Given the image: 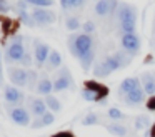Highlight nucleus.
<instances>
[{
    "mask_svg": "<svg viewBox=\"0 0 155 137\" xmlns=\"http://www.w3.org/2000/svg\"><path fill=\"white\" fill-rule=\"evenodd\" d=\"M67 47L75 59H80L82 55L95 50V39L87 33H72L67 39Z\"/></svg>",
    "mask_w": 155,
    "mask_h": 137,
    "instance_id": "f257e3e1",
    "label": "nucleus"
},
{
    "mask_svg": "<svg viewBox=\"0 0 155 137\" xmlns=\"http://www.w3.org/2000/svg\"><path fill=\"white\" fill-rule=\"evenodd\" d=\"M25 53H27V49L24 45V37L22 35H14L10 40V43L7 45L5 49V53H4V59L7 63H14V62H18L22 63Z\"/></svg>",
    "mask_w": 155,
    "mask_h": 137,
    "instance_id": "f03ea898",
    "label": "nucleus"
},
{
    "mask_svg": "<svg viewBox=\"0 0 155 137\" xmlns=\"http://www.w3.org/2000/svg\"><path fill=\"white\" fill-rule=\"evenodd\" d=\"M54 90L55 92H62V90H67L74 87V77L70 74V69L68 67H60V69L55 72L54 79Z\"/></svg>",
    "mask_w": 155,
    "mask_h": 137,
    "instance_id": "7ed1b4c3",
    "label": "nucleus"
},
{
    "mask_svg": "<svg viewBox=\"0 0 155 137\" xmlns=\"http://www.w3.org/2000/svg\"><path fill=\"white\" fill-rule=\"evenodd\" d=\"M4 100L7 102V109H14V107H22L25 100V94L20 89L14 85H5L4 87Z\"/></svg>",
    "mask_w": 155,
    "mask_h": 137,
    "instance_id": "20e7f679",
    "label": "nucleus"
},
{
    "mask_svg": "<svg viewBox=\"0 0 155 137\" xmlns=\"http://www.w3.org/2000/svg\"><path fill=\"white\" fill-rule=\"evenodd\" d=\"M137 15H138V10L135 5L132 3H120L117 9V17L118 23H137Z\"/></svg>",
    "mask_w": 155,
    "mask_h": 137,
    "instance_id": "39448f33",
    "label": "nucleus"
},
{
    "mask_svg": "<svg viewBox=\"0 0 155 137\" xmlns=\"http://www.w3.org/2000/svg\"><path fill=\"white\" fill-rule=\"evenodd\" d=\"M120 45H122V50H124L125 53H128L130 57H135L140 52L142 40L137 33H128V35L120 37Z\"/></svg>",
    "mask_w": 155,
    "mask_h": 137,
    "instance_id": "423d86ee",
    "label": "nucleus"
},
{
    "mask_svg": "<svg viewBox=\"0 0 155 137\" xmlns=\"http://www.w3.org/2000/svg\"><path fill=\"white\" fill-rule=\"evenodd\" d=\"M8 80L12 82V85L20 89V87H27L28 84V72L24 67H8L7 69Z\"/></svg>",
    "mask_w": 155,
    "mask_h": 137,
    "instance_id": "0eeeda50",
    "label": "nucleus"
},
{
    "mask_svg": "<svg viewBox=\"0 0 155 137\" xmlns=\"http://www.w3.org/2000/svg\"><path fill=\"white\" fill-rule=\"evenodd\" d=\"M50 52L52 50L48 49L47 43H44L38 39H34V59H35L38 67H44L47 63L48 57H50Z\"/></svg>",
    "mask_w": 155,
    "mask_h": 137,
    "instance_id": "6e6552de",
    "label": "nucleus"
},
{
    "mask_svg": "<svg viewBox=\"0 0 155 137\" xmlns=\"http://www.w3.org/2000/svg\"><path fill=\"white\" fill-rule=\"evenodd\" d=\"M8 115H10L12 122L17 124V125H30V112L25 107H14V109L8 110Z\"/></svg>",
    "mask_w": 155,
    "mask_h": 137,
    "instance_id": "1a4fd4ad",
    "label": "nucleus"
},
{
    "mask_svg": "<svg viewBox=\"0 0 155 137\" xmlns=\"http://www.w3.org/2000/svg\"><path fill=\"white\" fill-rule=\"evenodd\" d=\"M32 17L37 22V25H48V23H54L57 20L55 12L54 10H48V9H34Z\"/></svg>",
    "mask_w": 155,
    "mask_h": 137,
    "instance_id": "9d476101",
    "label": "nucleus"
},
{
    "mask_svg": "<svg viewBox=\"0 0 155 137\" xmlns=\"http://www.w3.org/2000/svg\"><path fill=\"white\" fill-rule=\"evenodd\" d=\"M27 107H28V112L35 117H42L44 114L48 112V107H47V104H45V100L38 99V97H28Z\"/></svg>",
    "mask_w": 155,
    "mask_h": 137,
    "instance_id": "9b49d317",
    "label": "nucleus"
},
{
    "mask_svg": "<svg viewBox=\"0 0 155 137\" xmlns=\"http://www.w3.org/2000/svg\"><path fill=\"white\" fill-rule=\"evenodd\" d=\"M145 95H147V94H145L143 87H140V89H135L134 92H130V94L120 95V99L124 100L125 104H128V105H140L145 100Z\"/></svg>",
    "mask_w": 155,
    "mask_h": 137,
    "instance_id": "f8f14e48",
    "label": "nucleus"
},
{
    "mask_svg": "<svg viewBox=\"0 0 155 137\" xmlns=\"http://www.w3.org/2000/svg\"><path fill=\"white\" fill-rule=\"evenodd\" d=\"M135 89H140V79H138V77H128V79L122 80L120 85H118V92H120V95L130 94V92H134Z\"/></svg>",
    "mask_w": 155,
    "mask_h": 137,
    "instance_id": "ddd939ff",
    "label": "nucleus"
},
{
    "mask_svg": "<svg viewBox=\"0 0 155 137\" xmlns=\"http://www.w3.org/2000/svg\"><path fill=\"white\" fill-rule=\"evenodd\" d=\"M52 92H54V82H52L50 79H48L47 74H42L40 75V80H38V85H37V94H40V95H52Z\"/></svg>",
    "mask_w": 155,
    "mask_h": 137,
    "instance_id": "4468645a",
    "label": "nucleus"
},
{
    "mask_svg": "<svg viewBox=\"0 0 155 137\" xmlns=\"http://www.w3.org/2000/svg\"><path fill=\"white\" fill-rule=\"evenodd\" d=\"M142 82H143V90L147 95L153 97L155 95V74L152 72H145L142 75Z\"/></svg>",
    "mask_w": 155,
    "mask_h": 137,
    "instance_id": "2eb2a0df",
    "label": "nucleus"
},
{
    "mask_svg": "<svg viewBox=\"0 0 155 137\" xmlns=\"http://www.w3.org/2000/svg\"><path fill=\"white\" fill-rule=\"evenodd\" d=\"M54 122H55V115H54V112L48 110V112L44 114L42 117H37V119L30 124V127L32 129H40V127H45V125H52Z\"/></svg>",
    "mask_w": 155,
    "mask_h": 137,
    "instance_id": "dca6fc26",
    "label": "nucleus"
},
{
    "mask_svg": "<svg viewBox=\"0 0 155 137\" xmlns=\"http://www.w3.org/2000/svg\"><path fill=\"white\" fill-rule=\"evenodd\" d=\"M85 89H88V90H92V92H95L98 95V99H107V95H108V89L105 85H102V84H97V82H85ZM98 100V102H100Z\"/></svg>",
    "mask_w": 155,
    "mask_h": 137,
    "instance_id": "f3484780",
    "label": "nucleus"
},
{
    "mask_svg": "<svg viewBox=\"0 0 155 137\" xmlns=\"http://www.w3.org/2000/svg\"><path fill=\"white\" fill-rule=\"evenodd\" d=\"M110 74H112V69L108 67V63L105 62V59L94 65V75L98 77V79H105V77H108Z\"/></svg>",
    "mask_w": 155,
    "mask_h": 137,
    "instance_id": "a211bd4d",
    "label": "nucleus"
},
{
    "mask_svg": "<svg viewBox=\"0 0 155 137\" xmlns=\"http://www.w3.org/2000/svg\"><path fill=\"white\" fill-rule=\"evenodd\" d=\"M62 67V55L58 50H52L50 57L47 60V69L48 70H55V69H60Z\"/></svg>",
    "mask_w": 155,
    "mask_h": 137,
    "instance_id": "6ab92c4d",
    "label": "nucleus"
},
{
    "mask_svg": "<svg viewBox=\"0 0 155 137\" xmlns=\"http://www.w3.org/2000/svg\"><path fill=\"white\" fill-rule=\"evenodd\" d=\"M110 7H112L110 0H98V2L95 3V13H97L98 17L110 15Z\"/></svg>",
    "mask_w": 155,
    "mask_h": 137,
    "instance_id": "aec40b11",
    "label": "nucleus"
},
{
    "mask_svg": "<svg viewBox=\"0 0 155 137\" xmlns=\"http://www.w3.org/2000/svg\"><path fill=\"white\" fill-rule=\"evenodd\" d=\"M112 55H114L115 62L118 63V67H120V69H125V67H128V65H130V62H132V57L128 55V53H125L124 50H118V52L112 53Z\"/></svg>",
    "mask_w": 155,
    "mask_h": 137,
    "instance_id": "412c9836",
    "label": "nucleus"
},
{
    "mask_svg": "<svg viewBox=\"0 0 155 137\" xmlns=\"http://www.w3.org/2000/svg\"><path fill=\"white\" fill-rule=\"evenodd\" d=\"M107 130L110 134H114V135H117V137H125L128 134V129L125 125H120V124H108Z\"/></svg>",
    "mask_w": 155,
    "mask_h": 137,
    "instance_id": "4be33fe9",
    "label": "nucleus"
},
{
    "mask_svg": "<svg viewBox=\"0 0 155 137\" xmlns=\"http://www.w3.org/2000/svg\"><path fill=\"white\" fill-rule=\"evenodd\" d=\"M94 60H95V50H94V52L85 53V55H82L80 59H78V62H80L82 69H84L85 72H87V70L90 69L92 65H94Z\"/></svg>",
    "mask_w": 155,
    "mask_h": 137,
    "instance_id": "5701e85b",
    "label": "nucleus"
},
{
    "mask_svg": "<svg viewBox=\"0 0 155 137\" xmlns=\"http://www.w3.org/2000/svg\"><path fill=\"white\" fill-rule=\"evenodd\" d=\"M28 72V84H27V89L28 90H37V85H38V80H40V77H38V72L34 69H27Z\"/></svg>",
    "mask_w": 155,
    "mask_h": 137,
    "instance_id": "b1692460",
    "label": "nucleus"
},
{
    "mask_svg": "<svg viewBox=\"0 0 155 137\" xmlns=\"http://www.w3.org/2000/svg\"><path fill=\"white\" fill-rule=\"evenodd\" d=\"M45 104H47V107H48L50 112H60V110H62L60 100H58L57 97H54V95H47V97H45Z\"/></svg>",
    "mask_w": 155,
    "mask_h": 137,
    "instance_id": "393cba45",
    "label": "nucleus"
},
{
    "mask_svg": "<svg viewBox=\"0 0 155 137\" xmlns=\"http://www.w3.org/2000/svg\"><path fill=\"white\" fill-rule=\"evenodd\" d=\"M18 20H20L22 23H25L27 27H35V25H37V22L34 20L32 13H28L27 10H24V12H18Z\"/></svg>",
    "mask_w": 155,
    "mask_h": 137,
    "instance_id": "a878e982",
    "label": "nucleus"
},
{
    "mask_svg": "<svg viewBox=\"0 0 155 137\" xmlns=\"http://www.w3.org/2000/svg\"><path fill=\"white\" fill-rule=\"evenodd\" d=\"M65 27H67V30H70V32H75V30L82 29L78 17H67V20H65Z\"/></svg>",
    "mask_w": 155,
    "mask_h": 137,
    "instance_id": "bb28decb",
    "label": "nucleus"
},
{
    "mask_svg": "<svg viewBox=\"0 0 155 137\" xmlns=\"http://www.w3.org/2000/svg\"><path fill=\"white\" fill-rule=\"evenodd\" d=\"M84 5V0H60V7L64 10L68 9H78V7Z\"/></svg>",
    "mask_w": 155,
    "mask_h": 137,
    "instance_id": "cd10ccee",
    "label": "nucleus"
},
{
    "mask_svg": "<svg viewBox=\"0 0 155 137\" xmlns=\"http://www.w3.org/2000/svg\"><path fill=\"white\" fill-rule=\"evenodd\" d=\"M30 7H35V9H47V7H52L54 2L52 0H27Z\"/></svg>",
    "mask_w": 155,
    "mask_h": 137,
    "instance_id": "c85d7f7f",
    "label": "nucleus"
},
{
    "mask_svg": "<svg viewBox=\"0 0 155 137\" xmlns=\"http://www.w3.org/2000/svg\"><path fill=\"white\" fill-rule=\"evenodd\" d=\"M82 99L87 100V102H98V100H100L97 94L88 90V89H85V87H84V90H82Z\"/></svg>",
    "mask_w": 155,
    "mask_h": 137,
    "instance_id": "c756f323",
    "label": "nucleus"
},
{
    "mask_svg": "<svg viewBox=\"0 0 155 137\" xmlns=\"http://www.w3.org/2000/svg\"><path fill=\"white\" fill-rule=\"evenodd\" d=\"M150 125V119H148L147 115H138L137 120H135V129H145V127Z\"/></svg>",
    "mask_w": 155,
    "mask_h": 137,
    "instance_id": "7c9ffc66",
    "label": "nucleus"
},
{
    "mask_svg": "<svg viewBox=\"0 0 155 137\" xmlns=\"http://www.w3.org/2000/svg\"><path fill=\"white\" fill-rule=\"evenodd\" d=\"M108 117H110L112 120H122V119H125V114L120 112L117 107H110V109H108Z\"/></svg>",
    "mask_w": 155,
    "mask_h": 137,
    "instance_id": "2f4dec72",
    "label": "nucleus"
},
{
    "mask_svg": "<svg viewBox=\"0 0 155 137\" xmlns=\"http://www.w3.org/2000/svg\"><path fill=\"white\" fill-rule=\"evenodd\" d=\"M97 124H98V115L94 112L85 115V119L82 120V125H97Z\"/></svg>",
    "mask_w": 155,
    "mask_h": 137,
    "instance_id": "473e14b6",
    "label": "nucleus"
},
{
    "mask_svg": "<svg viewBox=\"0 0 155 137\" xmlns=\"http://www.w3.org/2000/svg\"><path fill=\"white\" fill-rule=\"evenodd\" d=\"M82 29H84V33H87V35H92V33L95 32V23L92 22V20H87V22L82 25Z\"/></svg>",
    "mask_w": 155,
    "mask_h": 137,
    "instance_id": "72a5a7b5",
    "label": "nucleus"
},
{
    "mask_svg": "<svg viewBox=\"0 0 155 137\" xmlns=\"http://www.w3.org/2000/svg\"><path fill=\"white\" fill-rule=\"evenodd\" d=\"M22 65L24 67H30L32 65V53L27 50V53H25V57H24V60H22Z\"/></svg>",
    "mask_w": 155,
    "mask_h": 137,
    "instance_id": "f704fd0d",
    "label": "nucleus"
},
{
    "mask_svg": "<svg viewBox=\"0 0 155 137\" xmlns=\"http://www.w3.org/2000/svg\"><path fill=\"white\" fill-rule=\"evenodd\" d=\"M28 7H30V5H28V2H22V0H20V2H17V10H18V12H24V10H27Z\"/></svg>",
    "mask_w": 155,
    "mask_h": 137,
    "instance_id": "c9c22d12",
    "label": "nucleus"
},
{
    "mask_svg": "<svg viewBox=\"0 0 155 137\" xmlns=\"http://www.w3.org/2000/svg\"><path fill=\"white\" fill-rule=\"evenodd\" d=\"M147 110H152V112H155V95L148 99V102H147Z\"/></svg>",
    "mask_w": 155,
    "mask_h": 137,
    "instance_id": "e433bc0d",
    "label": "nucleus"
},
{
    "mask_svg": "<svg viewBox=\"0 0 155 137\" xmlns=\"http://www.w3.org/2000/svg\"><path fill=\"white\" fill-rule=\"evenodd\" d=\"M8 9H10V5H8L5 0H0V12L4 13V12H8Z\"/></svg>",
    "mask_w": 155,
    "mask_h": 137,
    "instance_id": "4c0bfd02",
    "label": "nucleus"
},
{
    "mask_svg": "<svg viewBox=\"0 0 155 137\" xmlns=\"http://www.w3.org/2000/svg\"><path fill=\"white\" fill-rule=\"evenodd\" d=\"M52 137H75L72 132H57V134H54Z\"/></svg>",
    "mask_w": 155,
    "mask_h": 137,
    "instance_id": "58836bf2",
    "label": "nucleus"
},
{
    "mask_svg": "<svg viewBox=\"0 0 155 137\" xmlns=\"http://www.w3.org/2000/svg\"><path fill=\"white\" fill-rule=\"evenodd\" d=\"M2 79H4V74H2V53H0V84H2Z\"/></svg>",
    "mask_w": 155,
    "mask_h": 137,
    "instance_id": "ea45409f",
    "label": "nucleus"
},
{
    "mask_svg": "<svg viewBox=\"0 0 155 137\" xmlns=\"http://www.w3.org/2000/svg\"><path fill=\"white\" fill-rule=\"evenodd\" d=\"M153 47H155V40H153Z\"/></svg>",
    "mask_w": 155,
    "mask_h": 137,
    "instance_id": "a19ab883",
    "label": "nucleus"
}]
</instances>
